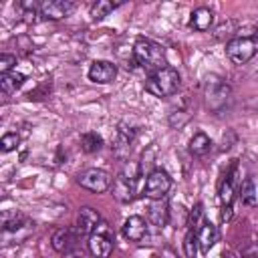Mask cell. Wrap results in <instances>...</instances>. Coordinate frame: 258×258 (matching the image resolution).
<instances>
[{
	"mask_svg": "<svg viewBox=\"0 0 258 258\" xmlns=\"http://www.w3.org/2000/svg\"><path fill=\"white\" fill-rule=\"evenodd\" d=\"M133 56H135V62L149 71V73H155L159 69H165L167 67V56H165V48L151 40V38H145V36H139L133 44Z\"/></svg>",
	"mask_w": 258,
	"mask_h": 258,
	"instance_id": "6da1fadb",
	"label": "cell"
},
{
	"mask_svg": "<svg viewBox=\"0 0 258 258\" xmlns=\"http://www.w3.org/2000/svg\"><path fill=\"white\" fill-rule=\"evenodd\" d=\"M179 83H181V79H179L177 69L165 67V69H159V71H155V73H151V75L147 77L145 89H147V93H151L153 97L163 99V97H171L173 93H177Z\"/></svg>",
	"mask_w": 258,
	"mask_h": 258,
	"instance_id": "7a4b0ae2",
	"label": "cell"
},
{
	"mask_svg": "<svg viewBox=\"0 0 258 258\" xmlns=\"http://www.w3.org/2000/svg\"><path fill=\"white\" fill-rule=\"evenodd\" d=\"M232 89L230 85L218 77V75H208L204 83V97H206V107L214 113H220L228 103H230Z\"/></svg>",
	"mask_w": 258,
	"mask_h": 258,
	"instance_id": "3957f363",
	"label": "cell"
},
{
	"mask_svg": "<svg viewBox=\"0 0 258 258\" xmlns=\"http://www.w3.org/2000/svg\"><path fill=\"white\" fill-rule=\"evenodd\" d=\"M258 52V36H234L226 44V54L234 64L248 62Z\"/></svg>",
	"mask_w": 258,
	"mask_h": 258,
	"instance_id": "277c9868",
	"label": "cell"
},
{
	"mask_svg": "<svg viewBox=\"0 0 258 258\" xmlns=\"http://www.w3.org/2000/svg\"><path fill=\"white\" fill-rule=\"evenodd\" d=\"M169 187H171V177H169V173H167L165 169H159V167H157V169L149 171V175H147V179H145L143 194H145V198H149V200H163V198L167 196Z\"/></svg>",
	"mask_w": 258,
	"mask_h": 258,
	"instance_id": "5b68a950",
	"label": "cell"
},
{
	"mask_svg": "<svg viewBox=\"0 0 258 258\" xmlns=\"http://www.w3.org/2000/svg\"><path fill=\"white\" fill-rule=\"evenodd\" d=\"M79 185L89 189V191H95V194H101L105 191L109 185H111V175L105 171V169H97V167H91V169H85L79 177H77Z\"/></svg>",
	"mask_w": 258,
	"mask_h": 258,
	"instance_id": "8992f818",
	"label": "cell"
},
{
	"mask_svg": "<svg viewBox=\"0 0 258 258\" xmlns=\"http://www.w3.org/2000/svg\"><path fill=\"white\" fill-rule=\"evenodd\" d=\"M101 214L95 210V208H91V206H85V208H81L79 210V214H77V230H79V234L81 236H91V234H95L97 232V228L101 226Z\"/></svg>",
	"mask_w": 258,
	"mask_h": 258,
	"instance_id": "52a82bcc",
	"label": "cell"
},
{
	"mask_svg": "<svg viewBox=\"0 0 258 258\" xmlns=\"http://www.w3.org/2000/svg\"><path fill=\"white\" fill-rule=\"evenodd\" d=\"M38 10L48 20H60L75 10V2H71V0H44L38 4Z\"/></svg>",
	"mask_w": 258,
	"mask_h": 258,
	"instance_id": "ba28073f",
	"label": "cell"
},
{
	"mask_svg": "<svg viewBox=\"0 0 258 258\" xmlns=\"http://www.w3.org/2000/svg\"><path fill=\"white\" fill-rule=\"evenodd\" d=\"M87 246H89V252H91L93 258H109L115 244H113V238H111V236L107 234V230H105V232H95V234H91Z\"/></svg>",
	"mask_w": 258,
	"mask_h": 258,
	"instance_id": "9c48e42d",
	"label": "cell"
},
{
	"mask_svg": "<svg viewBox=\"0 0 258 258\" xmlns=\"http://www.w3.org/2000/svg\"><path fill=\"white\" fill-rule=\"evenodd\" d=\"M79 236H81V234H79L77 228H69V226H64V228L54 230L50 242H52V248H54L56 252H62V254H64V252L77 248L75 244H77V238H79Z\"/></svg>",
	"mask_w": 258,
	"mask_h": 258,
	"instance_id": "30bf717a",
	"label": "cell"
},
{
	"mask_svg": "<svg viewBox=\"0 0 258 258\" xmlns=\"http://www.w3.org/2000/svg\"><path fill=\"white\" fill-rule=\"evenodd\" d=\"M115 77H117V67L109 60H95L89 69V79L93 83H99V85L113 83Z\"/></svg>",
	"mask_w": 258,
	"mask_h": 258,
	"instance_id": "8fae6325",
	"label": "cell"
},
{
	"mask_svg": "<svg viewBox=\"0 0 258 258\" xmlns=\"http://www.w3.org/2000/svg\"><path fill=\"white\" fill-rule=\"evenodd\" d=\"M135 181H137V179H131V177L119 173V175L115 177V181H113V196H115L121 204L133 202V198H135Z\"/></svg>",
	"mask_w": 258,
	"mask_h": 258,
	"instance_id": "7c38bea8",
	"label": "cell"
},
{
	"mask_svg": "<svg viewBox=\"0 0 258 258\" xmlns=\"http://www.w3.org/2000/svg\"><path fill=\"white\" fill-rule=\"evenodd\" d=\"M123 236L131 242H141L147 236V222L141 216H129L123 224Z\"/></svg>",
	"mask_w": 258,
	"mask_h": 258,
	"instance_id": "4fadbf2b",
	"label": "cell"
},
{
	"mask_svg": "<svg viewBox=\"0 0 258 258\" xmlns=\"http://www.w3.org/2000/svg\"><path fill=\"white\" fill-rule=\"evenodd\" d=\"M147 220L157 226V228H163L167 222H169V206L163 200H151L149 206H147Z\"/></svg>",
	"mask_w": 258,
	"mask_h": 258,
	"instance_id": "5bb4252c",
	"label": "cell"
},
{
	"mask_svg": "<svg viewBox=\"0 0 258 258\" xmlns=\"http://www.w3.org/2000/svg\"><path fill=\"white\" fill-rule=\"evenodd\" d=\"M218 228L212 224V222H208V220H204V224H202V228L198 230V244H200V250L204 252V254H208L210 250H212V246L218 242Z\"/></svg>",
	"mask_w": 258,
	"mask_h": 258,
	"instance_id": "9a60e30c",
	"label": "cell"
},
{
	"mask_svg": "<svg viewBox=\"0 0 258 258\" xmlns=\"http://www.w3.org/2000/svg\"><path fill=\"white\" fill-rule=\"evenodd\" d=\"M212 24H214V14H212L210 8L200 6V8L191 10V14H189V26H191L194 30L204 32V30H208Z\"/></svg>",
	"mask_w": 258,
	"mask_h": 258,
	"instance_id": "2e32d148",
	"label": "cell"
},
{
	"mask_svg": "<svg viewBox=\"0 0 258 258\" xmlns=\"http://www.w3.org/2000/svg\"><path fill=\"white\" fill-rule=\"evenodd\" d=\"M240 200L246 206H258V175H248L240 187Z\"/></svg>",
	"mask_w": 258,
	"mask_h": 258,
	"instance_id": "e0dca14e",
	"label": "cell"
},
{
	"mask_svg": "<svg viewBox=\"0 0 258 258\" xmlns=\"http://www.w3.org/2000/svg\"><path fill=\"white\" fill-rule=\"evenodd\" d=\"M236 163L232 165V171L226 175V179L220 185V202L222 206H232L234 202V194H236Z\"/></svg>",
	"mask_w": 258,
	"mask_h": 258,
	"instance_id": "ac0fdd59",
	"label": "cell"
},
{
	"mask_svg": "<svg viewBox=\"0 0 258 258\" xmlns=\"http://www.w3.org/2000/svg\"><path fill=\"white\" fill-rule=\"evenodd\" d=\"M24 79H26V77H24L22 73H16V71H12V73H8V75H2V77H0L2 95L8 97V95L16 93V89H20V87L24 85Z\"/></svg>",
	"mask_w": 258,
	"mask_h": 258,
	"instance_id": "d6986e66",
	"label": "cell"
},
{
	"mask_svg": "<svg viewBox=\"0 0 258 258\" xmlns=\"http://www.w3.org/2000/svg\"><path fill=\"white\" fill-rule=\"evenodd\" d=\"M189 153L191 155H206L210 149H212V139L206 135V133H196L191 139H189Z\"/></svg>",
	"mask_w": 258,
	"mask_h": 258,
	"instance_id": "ffe728a7",
	"label": "cell"
},
{
	"mask_svg": "<svg viewBox=\"0 0 258 258\" xmlns=\"http://www.w3.org/2000/svg\"><path fill=\"white\" fill-rule=\"evenodd\" d=\"M81 147L85 153H95L103 147V137L95 131H89V133H83L81 135Z\"/></svg>",
	"mask_w": 258,
	"mask_h": 258,
	"instance_id": "44dd1931",
	"label": "cell"
},
{
	"mask_svg": "<svg viewBox=\"0 0 258 258\" xmlns=\"http://www.w3.org/2000/svg\"><path fill=\"white\" fill-rule=\"evenodd\" d=\"M117 8L115 2H109V0H97L93 6H91V16L95 20H101L105 16H109V12H113Z\"/></svg>",
	"mask_w": 258,
	"mask_h": 258,
	"instance_id": "7402d4cb",
	"label": "cell"
},
{
	"mask_svg": "<svg viewBox=\"0 0 258 258\" xmlns=\"http://www.w3.org/2000/svg\"><path fill=\"white\" fill-rule=\"evenodd\" d=\"M198 232L196 230H189L185 232V238H183V252L187 258H196L198 256Z\"/></svg>",
	"mask_w": 258,
	"mask_h": 258,
	"instance_id": "603a6c76",
	"label": "cell"
},
{
	"mask_svg": "<svg viewBox=\"0 0 258 258\" xmlns=\"http://www.w3.org/2000/svg\"><path fill=\"white\" fill-rule=\"evenodd\" d=\"M202 224H204V206L202 204H196L194 206V210H189V214H187V228L189 230H200L202 228Z\"/></svg>",
	"mask_w": 258,
	"mask_h": 258,
	"instance_id": "cb8c5ba5",
	"label": "cell"
},
{
	"mask_svg": "<svg viewBox=\"0 0 258 258\" xmlns=\"http://www.w3.org/2000/svg\"><path fill=\"white\" fill-rule=\"evenodd\" d=\"M18 143H20V137H18L16 133H6V135L2 137V141H0L2 151H4V153H8V151L16 149V147H18Z\"/></svg>",
	"mask_w": 258,
	"mask_h": 258,
	"instance_id": "d4e9b609",
	"label": "cell"
},
{
	"mask_svg": "<svg viewBox=\"0 0 258 258\" xmlns=\"http://www.w3.org/2000/svg\"><path fill=\"white\" fill-rule=\"evenodd\" d=\"M16 64V56L14 54H2L0 56V75H8L12 73V67Z\"/></svg>",
	"mask_w": 258,
	"mask_h": 258,
	"instance_id": "484cf974",
	"label": "cell"
},
{
	"mask_svg": "<svg viewBox=\"0 0 258 258\" xmlns=\"http://www.w3.org/2000/svg\"><path fill=\"white\" fill-rule=\"evenodd\" d=\"M64 258H87V254L81 248H73V250L64 252Z\"/></svg>",
	"mask_w": 258,
	"mask_h": 258,
	"instance_id": "4316f807",
	"label": "cell"
},
{
	"mask_svg": "<svg viewBox=\"0 0 258 258\" xmlns=\"http://www.w3.org/2000/svg\"><path fill=\"white\" fill-rule=\"evenodd\" d=\"M232 218V206H222V222H228Z\"/></svg>",
	"mask_w": 258,
	"mask_h": 258,
	"instance_id": "83f0119b",
	"label": "cell"
}]
</instances>
